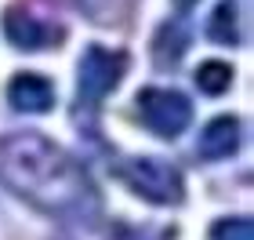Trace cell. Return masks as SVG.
Returning a JSON list of instances; mask_svg holds the SVG:
<instances>
[{"label": "cell", "instance_id": "1", "mask_svg": "<svg viewBox=\"0 0 254 240\" xmlns=\"http://www.w3.org/2000/svg\"><path fill=\"white\" fill-rule=\"evenodd\" d=\"M0 182L15 197L59 219H84L98 208L87 171L37 131H15L0 139Z\"/></svg>", "mask_w": 254, "mask_h": 240}, {"label": "cell", "instance_id": "8", "mask_svg": "<svg viewBox=\"0 0 254 240\" xmlns=\"http://www.w3.org/2000/svg\"><path fill=\"white\" fill-rule=\"evenodd\" d=\"M189 48V33L182 22H164V26L156 29V37H153V62L160 66V70H175V66L182 62V55H186Z\"/></svg>", "mask_w": 254, "mask_h": 240}, {"label": "cell", "instance_id": "11", "mask_svg": "<svg viewBox=\"0 0 254 240\" xmlns=\"http://www.w3.org/2000/svg\"><path fill=\"white\" fill-rule=\"evenodd\" d=\"M211 240H254V222L251 219H222L211 226Z\"/></svg>", "mask_w": 254, "mask_h": 240}, {"label": "cell", "instance_id": "7", "mask_svg": "<svg viewBox=\"0 0 254 240\" xmlns=\"http://www.w3.org/2000/svg\"><path fill=\"white\" fill-rule=\"evenodd\" d=\"M240 150V120L236 117H214L200 135V153L207 160H225Z\"/></svg>", "mask_w": 254, "mask_h": 240}, {"label": "cell", "instance_id": "10", "mask_svg": "<svg viewBox=\"0 0 254 240\" xmlns=\"http://www.w3.org/2000/svg\"><path fill=\"white\" fill-rule=\"evenodd\" d=\"M196 84H200L203 95H222V91H229V84H233V66L203 62L200 70H196Z\"/></svg>", "mask_w": 254, "mask_h": 240}, {"label": "cell", "instance_id": "5", "mask_svg": "<svg viewBox=\"0 0 254 240\" xmlns=\"http://www.w3.org/2000/svg\"><path fill=\"white\" fill-rule=\"evenodd\" d=\"M4 37L22 51H40V48L59 44L65 33H62V26H51V22L29 15V11H22V7H7L4 11Z\"/></svg>", "mask_w": 254, "mask_h": 240}, {"label": "cell", "instance_id": "9", "mask_svg": "<svg viewBox=\"0 0 254 240\" xmlns=\"http://www.w3.org/2000/svg\"><path fill=\"white\" fill-rule=\"evenodd\" d=\"M207 37L225 44V48H236L240 44V4L236 0H222L214 7L211 22H207Z\"/></svg>", "mask_w": 254, "mask_h": 240}, {"label": "cell", "instance_id": "12", "mask_svg": "<svg viewBox=\"0 0 254 240\" xmlns=\"http://www.w3.org/2000/svg\"><path fill=\"white\" fill-rule=\"evenodd\" d=\"M175 4H178V7H192V4H196V0H175Z\"/></svg>", "mask_w": 254, "mask_h": 240}, {"label": "cell", "instance_id": "6", "mask_svg": "<svg viewBox=\"0 0 254 240\" xmlns=\"http://www.w3.org/2000/svg\"><path fill=\"white\" fill-rule=\"evenodd\" d=\"M7 102L18 113H48L55 106V87L40 73H18L7 84Z\"/></svg>", "mask_w": 254, "mask_h": 240}, {"label": "cell", "instance_id": "3", "mask_svg": "<svg viewBox=\"0 0 254 240\" xmlns=\"http://www.w3.org/2000/svg\"><path fill=\"white\" fill-rule=\"evenodd\" d=\"M127 70V55L124 51H109L102 44H91L80 59V73H76V102L95 109L102 98L124 80Z\"/></svg>", "mask_w": 254, "mask_h": 240}, {"label": "cell", "instance_id": "4", "mask_svg": "<svg viewBox=\"0 0 254 240\" xmlns=\"http://www.w3.org/2000/svg\"><path fill=\"white\" fill-rule=\"evenodd\" d=\"M138 109H142V120L149 124V131H156L160 139H178L192 124V102L171 87H142Z\"/></svg>", "mask_w": 254, "mask_h": 240}, {"label": "cell", "instance_id": "2", "mask_svg": "<svg viewBox=\"0 0 254 240\" xmlns=\"http://www.w3.org/2000/svg\"><path fill=\"white\" fill-rule=\"evenodd\" d=\"M117 178L131 193L145 197L149 204H182V197H186L182 171L175 164H167V160H160V157L124 160V164H117Z\"/></svg>", "mask_w": 254, "mask_h": 240}]
</instances>
